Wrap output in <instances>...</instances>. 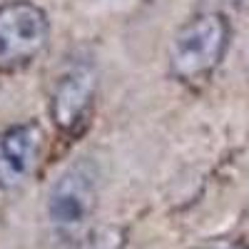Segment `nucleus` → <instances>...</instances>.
<instances>
[{"instance_id": "obj_1", "label": "nucleus", "mask_w": 249, "mask_h": 249, "mask_svg": "<svg viewBox=\"0 0 249 249\" xmlns=\"http://www.w3.org/2000/svg\"><path fill=\"white\" fill-rule=\"evenodd\" d=\"M230 25L219 13L197 15L175 33L170 45L172 72L182 80H199L210 75L227 53Z\"/></svg>"}, {"instance_id": "obj_2", "label": "nucleus", "mask_w": 249, "mask_h": 249, "mask_svg": "<svg viewBox=\"0 0 249 249\" xmlns=\"http://www.w3.org/2000/svg\"><path fill=\"white\" fill-rule=\"evenodd\" d=\"M97 167L90 160H77L60 172L48 192V219L60 232H75L85 224L97 199Z\"/></svg>"}, {"instance_id": "obj_3", "label": "nucleus", "mask_w": 249, "mask_h": 249, "mask_svg": "<svg viewBox=\"0 0 249 249\" xmlns=\"http://www.w3.org/2000/svg\"><path fill=\"white\" fill-rule=\"evenodd\" d=\"M50 20L30 0L0 5V68H20L45 50Z\"/></svg>"}, {"instance_id": "obj_4", "label": "nucleus", "mask_w": 249, "mask_h": 249, "mask_svg": "<svg viewBox=\"0 0 249 249\" xmlns=\"http://www.w3.org/2000/svg\"><path fill=\"white\" fill-rule=\"evenodd\" d=\"M97 90L95 68L85 60L70 62V65L55 77L50 95V115L55 124L65 132L77 130L85 122Z\"/></svg>"}, {"instance_id": "obj_5", "label": "nucleus", "mask_w": 249, "mask_h": 249, "mask_svg": "<svg viewBox=\"0 0 249 249\" xmlns=\"http://www.w3.org/2000/svg\"><path fill=\"white\" fill-rule=\"evenodd\" d=\"M43 142V130L35 122H20L0 132V190H18L33 177Z\"/></svg>"}, {"instance_id": "obj_6", "label": "nucleus", "mask_w": 249, "mask_h": 249, "mask_svg": "<svg viewBox=\"0 0 249 249\" xmlns=\"http://www.w3.org/2000/svg\"><path fill=\"white\" fill-rule=\"evenodd\" d=\"M124 247V232L120 227H100L95 230L80 249H122Z\"/></svg>"}, {"instance_id": "obj_7", "label": "nucleus", "mask_w": 249, "mask_h": 249, "mask_svg": "<svg viewBox=\"0 0 249 249\" xmlns=\"http://www.w3.org/2000/svg\"><path fill=\"white\" fill-rule=\"evenodd\" d=\"M97 3H107L110 8H120V5H132L137 0H97Z\"/></svg>"}, {"instance_id": "obj_8", "label": "nucleus", "mask_w": 249, "mask_h": 249, "mask_svg": "<svg viewBox=\"0 0 249 249\" xmlns=\"http://www.w3.org/2000/svg\"><path fill=\"white\" fill-rule=\"evenodd\" d=\"M212 249H232V247H212Z\"/></svg>"}]
</instances>
